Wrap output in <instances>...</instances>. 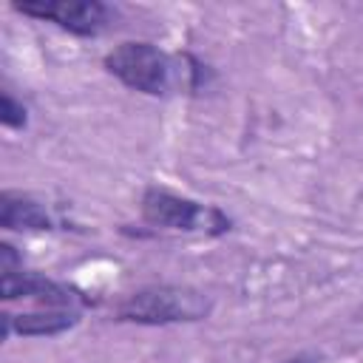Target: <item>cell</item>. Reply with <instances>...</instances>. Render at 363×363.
Returning <instances> with one entry per match:
<instances>
[{
	"mask_svg": "<svg viewBox=\"0 0 363 363\" xmlns=\"http://www.w3.org/2000/svg\"><path fill=\"white\" fill-rule=\"evenodd\" d=\"M105 68L122 85L164 96L176 88H193L196 68H187L184 57H170L150 43H122L105 54Z\"/></svg>",
	"mask_w": 363,
	"mask_h": 363,
	"instance_id": "6da1fadb",
	"label": "cell"
},
{
	"mask_svg": "<svg viewBox=\"0 0 363 363\" xmlns=\"http://www.w3.org/2000/svg\"><path fill=\"white\" fill-rule=\"evenodd\" d=\"M213 309L210 298L193 286H145L130 292L125 301H119L116 306V318L119 320H130V323H150V326H162V323H182V320H201L207 318Z\"/></svg>",
	"mask_w": 363,
	"mask_h": 363,
	"instance_id": "7a4b0ae2",
	"label": "cell"
},
{
	"mask_svg": "<svg viewBox=\"0 0 363 363\" xmlns=\"http://www.w3.org/2000/svg\"><path fill=\"white\" fill-rule=\"evenodd\" d=\"M142 218L153 227L173 230V233H204L221 235L230 230V218L210 204H199L193 199L176 196L170 190L150 187L142 196Z\"/></svg>",
	"mask_w": 363,
	"mask_h": 363,
	"instance_id": "3957f363",
	"label": "cell"
},
{
	"mask_svg": "<svg viewBox=\"0 0 363 363\" xmlns=\"http://www.w3.org/2000/svg\"><path fill=\"white\" fill-rule=\"evenodd\" d=\"M14 9L28 17L57 23L60 28L79 37L96 34L108 20V9L96 0H31V3H14Z\"/></svg>",
	"mask_w": 363,
	"mask_h": 363,
	"instance_id": "277c9868",
	"label": "cell"
},
{
	"mask_svg": "<svg viewBox=\"0 0 363 363\" xmlns=\"http://www.w3.org/2000/svg\"><path fill=\"white\" fill-rule=\"evenodd\" d=\"M0 289H3V298L6 301H14V298H28V301H37L48 309H68L77 303L74 292L57 281H48L37 272H23V269H14V272H3L0 278Z\"/></svg>",
	"mask_w": 363,
	"mask_h": 363,
	"instance_id": "5b68a950",
	"label": "cell"
},
{
	"mask_svg": "<svg viewBox=\"0 0 363 363\" xmlns=\"http://www.w3.org/2000/svg\"><path fill=\"white\" fill-rule=\"evenodd\" d=\"M0 224L6 230H51V216L40 201L6 190L0 196Z\"/></svg>",
	"mask_w": 363,
	"mask_h": 363,
	"instance_id": "8992f818",
	"label": "cell"
},
{
	"mask_svg": "<svg viewBox=\"0 0 363 363\" xmlns=\"http://www.w3.org/2000/svg\"><path fill=\"white\" fill-rule=\"evenodd\" d=\"M77 323V315L68 309H45V312H28V315H3V337L11 335H60Z\"/></svg>",
	"mask_w": 363,
	"mask_h": 363,
	"instance_id": "52a82bcc",
	"label": "cell"
},
{
	"mask_svg": "<svg viewBox=\"0 0 363 363\" xmlns=\"http://www.w3.org/2000/svg\"><path fill=\"white\" fill-rule=\"evenodd\" d=\"M0 122L6 128H23L26 125V108L11 94H3V99H0Z\"/></svg>",
	"mask_w": 363,
	"mask_h": 363,
	"instance_id": "ba28073f",
	"label": "cell"
}]
</instances>
